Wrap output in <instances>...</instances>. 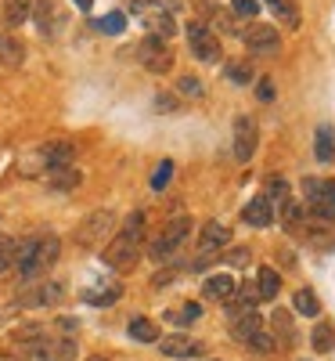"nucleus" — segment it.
<instances>
[{
    "label": "nucleus",
    "mask_w": 335,
    "mask_h": 361,
    "mask_svg": "<svg viewBox=\"0 0 335 361\" xmlns=\"http://www.w3.org/2000/svg\"><path fill=\"white\" fill-rule=\"evenodd\" d=\"M58 257H62V238L51 235V231L18 238V246H15V267H18L22 286L44 279L47 271L58 264Z\"/></svg>",
    "instance_id": "1"
},
{
    "label": "nucleus",
    "mask_w": 335,
    "mask_h": 361,
    "mask_svg": "<svg viewBox=\"0 0 335 361\" xmlns=\"http://www.w3.org/2000/svg\"><path fill=\"white\" fill-rule=\"evenodd\" d=\"M144 235H148V214L144 209H134V214L123 221V228H119L108 246H105V264L115 267V271H130L141 257H144Z\"/></svg>",
    "instance_id": "2"
},
{
    "label": "nucleus",
    "mask_w": 335,
    "mask_h": 361,
    "mask_svg": "<svg viewBox=\"0 0 335 361\" xmlns=\"http://www.w3.org/2000/svg\"><path fill=\"white\" fill-rule=\"evenodd\" d=\"M188 235H191V217H173V221L163 224V231L148 243L144 257H151L156 264H170V260L180 253V246L188 243Z\"/></svg>",
    "instance_id": "3"
},
{
    "label": "nucleus",
    "mask_w": 335,
    "mask_h": 361,
    "mask_svg": "<svg viewBox=\"0 0 335 361\" xmlns=\"http://www.w3.org/2000/svg\"><path fill=\"white\" fill-rule=\"evenodd\" d=\"M112 231H115V214H112V209H94V214H87L76 224L72 243L83 246V250H98V246H105V238Z\"/></svg>",
    "instance_id": "4"
},
{
    "label": "nucleus",
    "mask_w": 335,
    "mask_h": 361,
    "mask_svg": "<svg viewBox=\"0 0 335 361\" xmlns=\"http://www.w3.org/2000/svg\"><path fill=\"white\" fill-rule=\"evenodd\" d=\"M65 300V286L62 282H54V279H37V282H29L15 304L18 307H29V311H47V307H58Z\"/></svg>",
    "instance_id": "5"
},
{
    "label": "nucleus",
    "mask_w": 335,
    "mask_h": 361,
    "mask_svg": "<svg viewBox=\"0 0 335 361\" xmlns=\"http://www.w3.org/2000/svg\"><path fill=\"white\" fill-rule=\"evenodd\" d=\"M231 246V228L227 224H220V221H206L202 224V231H198V257H195V271L198 267H206V260H213L217 253H224Z\"/></svg>",
    "instance_id": "6"
},
{
    "label": "nucleus",
    "mask_w": 335,
    "mask_h": 361,
    "mask_svg": "<svg viewBox=\"0 0 335 361\" xmlns=\"http://www.w3.org/2000/svg\"><path fill=\"white\" fill-rule=\"evenodd\" d=\"M137 62L151 73V76H166L173 69V51H170V40H159V37H144L137 44Z\"/></svg>",
    "instance_id": "7"
},
{
    "label": "nucleus",
    "mask_w": 335,
    "mask_h": 361,
    "mask_svg": "<svg viewBox=\"0 0 335 361\" xmlns=\"http://www.w3.org/2000/svg\"><path fill=\"white\" fill-rule=\"evenodd\" d=\"M238 37H241V44H246L249 54H260V58H270V54L282 51V33L274 25H267V22H256L249 29H241Z\"/></svg>",
    "instance_id": "8"
},
{
    "label": "nucleus",
    "mask_w": 335,
    "mask_h": 361,
    "mask_svg": "<svg viewBox=\"0 0 335 361\" xmlns=\"http://www.w3.org/2000/svg\"><path fill=\"white\" fill-rule=\"evenodd\" d=\"M188 47H191V54L198 58V62H206V66L220 62V37L213 33L206 22H198V18L188 25Z\"/></svg>",
    "instance_id": "9"
},
{
    "label": "nucleus",
    "mask_w": 335,
    "mask_h": 361,
    "mask_svg": "<svg viewBox=\"0 0 335 361\" xmlns=\"http://www.w3.org/2000/svg\"><path fill=\"white\" fill-rule=\"evenodd\" d=\"M76 354H80V343L72 336H44L25 354V361H76Z\"/></svg>",
    "instance_id": "10"
},
{
    "label": "nucleus",
    "mask_w": 335,
    "mask_h": 361,
    "mask_svg": "<svg viewBox=\"0 0 335 361\" xmlns=\"http://www.w3.org/2000/svg\"><path fill=\"white\" fill-rule=\"evenodd\" d=\"M159 350L163 357H173V361H198L206 354V343L188 333H173V336H159Z\"/></svg>",
    "instance_id": "11"
},
{
    "label": "nucleus",
    "mask_w": 335,
    "mask_h": 361,
    "mask_svg": "<svg viewBox=\"0 0 335 361\" xmlns=\"http://www.w3.org/2000/svg\"><path fill=\"white\" fill-rule=\"evenodd\" d=\"M29 18H37V33L47 37V40H54L65 29V11L58 8V0H37Z\"/></svg>",
    "instance_id": "12"
},
{
    "label": "nucleus",
    "mask_w": 335,
    "mask_h": 361,
    "mask_svg": "<svg viewBox=\"0 0 335 361\" xmlns=\"http://www.w3.org/2000/svg\"><path fill=\"white\" fill-rule=\"evenodd\" d=\"M256 145H260V127L253 116H238L234 119V159L238 163H249L256 156Z\"/></svg>",
    "instance_id": "13"
},
{
    "label": "nucleus",
    "mask_w": 335,
    "mask_h": 361,
    "mask_svg": "<svg viewBox=\"0 0 335 361\" xmlns=\"http://www.w3.org/2000/svg\"><path fill=\"white\" fill-rule=\"evenodd\" d=\"M238 289V279L231 275V271H213V275H206L202 282V296L213 300V304H227V300L234 296Z\"/></svg>",
    "instance_id": "14"
},
{
    "label": "nucleus",
    "mask_w": 335,
    "mask_h": 361,
    "mask_svg": "<svg viewBox=\"0 0 335 361\" xmlns=\"http://www.w3.org/2000/svg\"><path fill=\"white\" fill-rule=\"evenodd\" d=\"M270 336L278 347H296L299 343V333H296V322H292V311H270Z\"/></svg>",
    "instance_id": "15"
},
{
    "label": "nucleus",
    "mask_w": 335,
    "mask_h": 361,
    "mask_svg": "<svg viewBox=\"0 0 335 361\" xmlns=\"http://www.w3.org/2000/svg\"><path fill=\"white\" fill-rule=\"evenodd\" d=\"M241 221H246L249 228H270L274 224V206L263 195H253L246 202V209H241Z\"/></svg>",
    "instance_id": "16"
},
{
    "label": "nucleus",
    "mask_w": 335,
    "mask_h": 361,
    "mask_svg": "<svg viewBox=\"0 0 335 361\" xmlns=\"http://www.w3.org/2000/svg\"><path fill=\"white\" fill-rule=\"evenodd\" d=\"M307 214L317 217V221H335V180L331 177H321V192H317V199Z\"/></svg>",
    "instance_id": "17"
},
{
    "label": "nucleus",
    "mask_w": 335,
    "mask_h": 361,
    "mask_svg": "<svg viewBox=\"0 0 335 361\" xmlns=\"http://www.w3.org/2000/svg\"><path fill=\"white\" fill-rule=\"evenodd\" d=\"M263 329H267V325H263L260 311H249V314H241V318H234V322H231V336H234L241 347H246L256 333H263Z\"/></svg>",
    "instance_id": "18"
},
{
    "label": "nucleus",
    "mask_w": 335,
    "mask_h": 361,
    "mask_svg": "<svg viewBox=\"0 0 335 361\" xmlns=\"http://www.w3.org/2000/svg\"><path fill=\"white\" fill-rule=\"evenodd\" d=\"M144 25H148V37H159V40H170L177 33V22H173L170 11H148Z\"/></svg>",
    "instance_id": "19"
},
{
    "label": "nucleus",
    "mask_w": 335,
    "mask_h": 361,
    "mask_svg": "<svg viewBox=\"0 0 335 361\" xmlns=\"http://www.w3.org/2000/svg\"><path fill=\"white\" fill-rule=\"evenodd\" d=\"M80 180H83V173H80L76 166H65V170H54V173H47V188H51L54 195H62V192L80 188Z\"/></svg>",
    "instance_id": "20"
},
{
    "label": "nucleus",
    "mask_w": 335,
    "mask_h": 361,
    "mask_svg": "<svg viewBox=\"0 0 335 361\" xmlns=\"http://www.w3.org/2000/svg\"><path fill=\"white\" fill-rule=\"evenodd\" d=\"M256 289H260V300H278L282 293V271L278 267H260V275H256Z\"/></svg>",
    "instance_id": "21"
},
{
    "label": "nucleus",
    "mask_w": 335,
    "mask_h": 361,
    "mask_svg": "<svg viewBox=\"0 0 335 361\" xmlns=\"http://www.w3.org/2000/svg\"><path fill=\"white\" fill-rule=\"evenodd\" d=\"M33 15V0H4V25L8 29H22Z\"/></svg>",
    "instance_id": "22"
},
{
    "label": "nucleus",
    "mask_w": 335,
    "mask_h": 361,
    "mask_svg": "<svg viewBox=\"0 0 335 361\" xmlns=\"http://www.w3.org/2000/svg\"><path fill=\"white\" fill-rule=\"evenodd\" d=\"M314 156H317V163H331V159H335V127H331V123H321V127H317Z\"/></svg>",
    "instance_id": "23"
},
{
    "label": "nucleus",
    "mask_w": 335,
    "mask_h": 361,
    "mask_svg": "<svg viewBox=\"0 0 335 361\" xmlns=\"http://www.w3.org/2000/svg\"><path fill=\"white\" fill-rule=\"evenodd\" d=\"M127 333H130V340H137V343H159V325L151 322V318H130V325H127Z\"/></svg>",
    "instance_id": "24"
},
{
    "label": "nucleus",
    "mask_w": 335,
    "mask_h": 361,
    "mask_svg": "<svg viewBox=\"0 0 335 361\" xmlns=\"http://www.w3.org/2000/svg\"><path fill=\"white\" fill-rule=\"evenodd\" d=\"M119 296H123V286H119V282L101 286V289H87V293H83V300H87L90 307H112Z\"/></svg>",
    "instance_id": "25"
},
{
    "label": "nucleus",
    "mask_w": 335,
    "mask_h": 361,
    "mask_svg": "<svg viewBox=\"0 0 335 361\" xmlns=\"http://www.w3.org/2000/svg\"><path fill=\"white\" fill-rule=\"evenodd\" d=\"M292 311L303 314V318H317V314H321V300H317V293H314V289H299V293L292 296Z\"/></svg>",
    "instance_id": "26"
},
{
    "label": "nucleus",
    "mask_w": 335,
    "mask_h": 361,
    "mask_svg": "<svg viewBox=\"0 0 335 361\" xmlns=\"http://www.w3.org/2000/svg\"><path fill=\"white\" fill-rule=\"evenodd\" d=\"M224 76H227L234 87H249V83H256V69H253L249 62H227V66H224Z\"/></svg>",
    "instance_id": "27"
},
{
    "label": "nucleus",
    "mask_w": 335,
    "mask_h": 361,
    "mask_svg": "<svg viewBox=\"0 0 335 361\" xmlns=\"http://www.w3.org/2000/svg\"><path fill=\"white\" fill-rule=\"evenodd\" d=\"M310 347H314L317 354H328V350L335 347V329H331L328 322H317V325H314V333H310Z\"/></svg>",
    "instance_id": "28"
},
{
    "label": "nucleus",
    "mask_w": 335,
    "mask_h": 361,
    "mask_svg": "<svg viewBox=\"0 0 335 361\" xmlns=\"http://www.w3.org/2000/svg\"><path fill=\"white\" fill-rule=\"evenodd\" d=\"M263 199L270 202V206H285L292 195H289V180L285 177H270L267 180V188H263Z\"/></svg>",
    "instance_id": "29"
},
{
    "label": "nucleus",
    "mask_w": 335,
    "mask_h": 361,
    "mask_svg": "<svg viewBox=\"0 0 335 361\" xmlns=\"http://www.w3.org/2000/svg\"><path fill=\"white\" fill-rule=\"evenodd\" d=\"M278 209H282V224H285V231H299L303 217H307L303 202H299V199H289V202H285V206H278Z\"/></svg>",
    "instance_id": "30"
},
{
    "label": "nucleus",
    "mask_w": 335,
    "mask_h": 361,
    "mask_svg": "<svg viewBox=\"0 0 335 361\" xmlns=\"http://www.w3.org/2000/svg\"><path fill=\"white\" fill-rule=\"evenodd\" d=\"M173 325H191V322H198L202 318V304H198V300H188V304H180L177 311H170L166 314Z\"/></svg>",
    "instance_id": "31"
},
{
    "label": "nucleus",
    "mask_w": 335,
    "mask_h": 361,
    "mask_svg": "<svg viewBox=\"0 0 335 361\" xmlns=\"http://www.w3.org/2000/svg\"><path fill=\"white\" fill-rule=\"evenodd\" d=\"M22 58H25V47L18 44V40H11V37H0V62L4 66H22Z\"/></svg>",
    "instance_id": "32"
},
{
    "label": "nucleus",
    "mask_w": 335,
    "mask_h": 361,
    "mask_svg": "<svg viewBox=\"0 0 335 361\" xmlns=\"http://www.w3.org/2000/svg\"><path fill=\"white\" fill-rule=\"evenodd\" d=\"M267 4H270V15H274V18H282L285 25L299 29V11H296L292 0H267Z\"/></svg>",
    "instance_id": "33"
},
{
    "label": "nucleus",
    "mask_w": 335,
    "mask_h": 361,
    "mask_svg": "<svg viewBox=\"0 0 335 361\" xmlns=\"http://www.w3.org/2000/svg\"><path fill=\"white\" fill-rule=\"evenodd\" d=\"M170 180H173V159H163V163H156V173H151V192H156V195H163V192L170 188Z\"/></svg>",
    "instance_id": "34"
},
{
    "label": "nucleus",
    "mask_w": 335,
    "mask_h": 361,
    "mask_svg": "<svg viewBox=\"0 0 335 361\" xmlns=\"http://www.w3.org/2000/svg\"><path fill=\"white\" fill-rule=\"evenodd\" d=\"M231 15L238 22H256L260 18V0H231Z\"/></svg>",
    "instance_id": "35"
},
{
    "label": "nucleus",
    "mask_w": 335,
    "mask_h": 361,
    "mask_svg": "<svg viewBox=\"0 0 335 361\" xmlns=\"http://www.w3.org/2000/svg\"><path fill=\"white\" fill-rule=\"evenodd\" d=\"M94 29H101V33L115 37V33H123V29H127V15H123V11H108L105 18L94 22Z\"/></svg>",
    "instance_id": "36"
},
{
    "label": "nucleus",
    "mask_w": 335,
    "mask_h": 361,
    "mask_svg": "<svg viewBox=\"0 0 335 361\" xmlns=\"http://www.w3.org/2000/svg\"><path fill=\"white\" fill-rule=\"evenodd\" d=\"M15 246H18V238L0 235V275H8V271L15 267Z\"/></svg>",
    "instance_id": "37"
},
{
    "label": "nucleus",
    "mask_w": 335,
    "mask_h": 361,
    "mask_svg": "<svg viewBox=\"0 0 335 361\" xmlns=\"http://www.w3.org/2000/svg\"><path fill=\"white\" fill-rule=\"evenodd\" d=\"M177 94H184V98H202V94H206V87H202L198 76L188 73V76H180V80H177Z\"/></svg>",
    "instance_id": "38"
},
{
    "label": "nucleus",
    "mask_w": 335,
    "mask_h": 361,
    "mask_svg": "<svg viewBox=\"0 0 335 361\" xmlns=\"http://www.w3.org/2000/svg\"><path fill=\"white\" fill-rule=\"evenodd\" d=\"M213 29H220V33H238V18L231 15V8L213 11Z\"/></svg>",
    "instance_id": "39"
},
{
    "label": "nucleus",
    "mask_w": 335,
    "mask_h": 361,
    "mask_svg": "<svg viewBox=\"0 0 335 361\" xmlns=\"http://www.w3.org/2000/svg\"><path fill=\"white\" fill-rule=\"evenodd\" d=\"M246 347H249V350H256V354H274V350H278V343H274V336L267 333V329H263V333H256Z\"/></svg>",
    "instance_id": "40"
},
{
    "label": "nucleus",
    "mask_w": 335,
    "mask_h": 361,
    "mask_svg": "<svg viewBox=\"0 0 335 361\" xmlns=\"http://www.w3.org/2000/svg\"><path fill=\"white\" fill-rule=\"evenodd\" d=\"M317 192H321V177H307V180H303V209H310L314 206V199H317Z\"/></svg>",
    "instance_id": "41"
},
{
    "label": "nucleus",
    "mask_w": 335,
    "mask_h": 361,
    "mask_svg": "<svg viewBox=\"0 0 335 361\" xmlns=\"http://www.w3.org/2000/svg\"><path fill=\"white\" fill-rule=\"evenodd\" d=\"M224 257H227V264H231V267H246V264L253 260V250H249V246H231Z\"/></svg>",
    "instance_id": "42"
},
{
    "label": "nucleus",
    "mask_w": 335,
    "mask_h": 361,
    "mask_svg": "<svg viewBox=\"0 0 335 361\" xmlns=\"http://www.w3.org/2000/svg\"><path fill=\"white\" fill-rule=\"evenodd\" d=\"M274 94H278V90H274V80L270 76H256V98L260 102H274Z\"/></svg>",
    "instance_id": "43"
},
{
    "label": "nucleus",
    "mask_w": 335,
    "mask_h": 361,
    "mask_svg": "<svg viewBox=\"0 0 335 361\" xmlns=\"http://www.w3.org/2000/svg\"><path fill=\"white\" fill-rule=\"evenodd\" d=\"M177 109H180V102H177L173 94H163V90H159V94H156V112H166V116H170V112H177Z\"/></svg>",
    "instance_id": "44"
},
{
    "label": "nucleus",
    "mask_w": 335,
    "mask_h": 361,
    "mask_svg": "<svg viewBox=\"0 0 335 361\" xmlns=\"http://www.w3.org/2000/svg\"><path fill=\"white\" fill-rule=\"evenodd\" d=\"M173 279H177V267H163L156 279H151V286L156 289H163V286H173Z\"/></svg>",
    "instance_id": "45"
},
{
    "label": "nucleus",
    "mask_w": 335,
    "mask_h": 361,
    "mask_svg": "<svg viewBox=\"0 0 335 361\" xmlns=\"http://www.w3.org/2000/svg\"><path fill=\"white\" fill-rule=\"evenodd\" d=\"M72 4H76L80 11H90V8H94V0H72Z\"/></svg>",
    "instance_id": "46"
},
{
    "label": "nucleus",
    "mask_w": 335,
    "mask_h": 361,
    "mask_svg": "<svg viewBox=\"0 0 335 361\" xmlns=\"http://www.w3.org/2000/svg\"><path fill=\"white\" fill-rule=\"evenodd\" d=\"M0 361H22L15 350H0Z\"/></svg>",
    "instance_id": "47"
},
{
    "label": "nucleus",
    "mask_w": 335,
    "mask_h": 361,
    "mask_svg": "<svg viewBox=\"0 0 335 361\" xmlns=\"http://www.w3.org/2000/svg\"><path fill=\"white\" fill-rule=\"evenodd\" d=\"M83 361H108V357H101V354H90V357H83Z\"/></svg>",
    "instance_id": "48"
},
{
    "label": "nucleus",
    "mask_w": 335,
    "mask_h": 361,
    "mask_svg": "<svg viewBox=\"0 0 335 361\" xmlns=\"http://www.w3.org/2000/svg\"><path fill=\"white\" fill-rule=\"evenodd\" d=\"M198 361H217V357H198Z\"/></svg>",
    "instance_id": "49"
}]
</instances>
